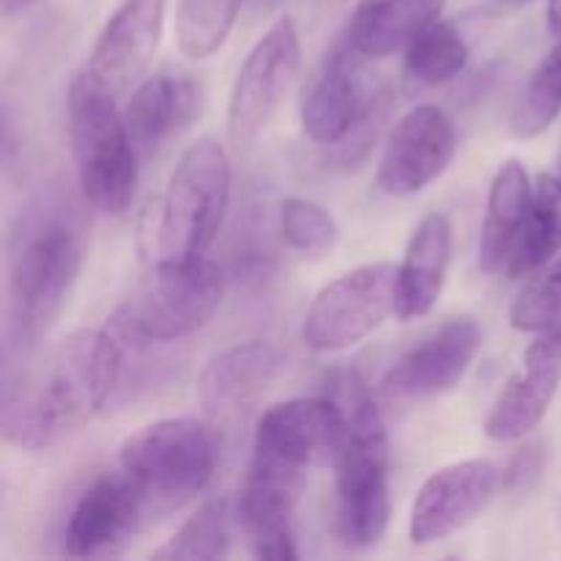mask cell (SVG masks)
I'll return each mask as SVG.
<instances>
[{"instance_id": "d6986e66", "label": "cell", "mask_w": 561, "mask_h": 561, "mask_svg": "<svg viewBox=\"0 0 561 561\" xmlns=\"http://www.w3.org/2000/svg\"><path fill=\"white\" fill-rule=\"evenodd\" d=\"M453 261V225L444 214H427L416 225L405 257L398 268V312L400 321L425 318L436 307L447 283Z\"/></svg>"}, {"instance_id": "30bf717a", "label": "cell", "mask_w": 561, "mask_h": 561, "mask_svg": "<svg viewBox=\"0 0 561 561\" xmlns=\"http://www.w3.org/2000/svg\"><path fill=\"white\" fill-rule=\"evenodd\" d=\"M301 64L296 22L279 16L247 53L228 102V135L239 151L255 146L277 115Z\"/></svg>"}, {"instance_id": "8992f818", "label": "cell", "mask_w": 561, "mask_h": 561, "mask_svg": "<svg viewBox=\"0 0 561 561\" xmlns=\"http://www.w3.org/2000/svg\"><path fill=\"white\" fill-rule=\"evenodd\" d=\"M219 433L206 420L173 416L140 427L121 444V469L131 477L148 507H179L201 496L219 466Z\"/></svg>"}, {"instance_id": "7402d4cb", "label": "cell", "mask_w": 561, "mask_h": 561, "mask_svg": "<svg viewBox=\"0 0 561 561\" xmlns=\"http://www.w3.org/2000/svg\"><path fill=\"white\" fill-rule=\"evenodd\" d=\"M531 190L535 186L529 184V173L518 159H507L493 175L480 236V268L485 274L507 268L529 214Z\"/></svg>"}, {"instance_id": "4316f807", "label": "cell", "mask_w": 561, "mask_h": 561, "mask_svg": "<svg viewBox=\"0 0 561 561\" xmlns=\"http://www.w3.org/2000/svg\"><path fill=\"white\" fill-rule=\"evenodd\" d=\"M561 113V38H557L546 58L537 64L526 82L520 102L513 115V129L518 137H537L559 118Z\"/></svg>"}, {"instance_id": "ba28073f", "label": "cell", "mask_w": 561, "mask_h": 561, "mask_svg": "<svg viewBox=\"0 0 561 561\" xmlns=\"http://www.w3.org/2000/svg\"><path fill=\"white\" fill-rule=\"evenodd\" d=\"M222 296V272L206 255L190 261L159 257L151 277L126 301L121 323L148 343H173L206 327Z\"/></svg>"}, {"instance_id": "83f0119b", "label": "cell", "mask_w": 561, "mask_h": 561, "mask_svg": "<svg viewBox=\"0 0 561 561\" xmlns=\"http://www.w3.org/2000/svg\"><path fill=\"white\" fill-rule=\"evenodd\" d=\"M279 233L290 250L307 257L327 255L340 239L332 214L310 197H285L279 203Z\"/></svg>"}, {"instance_id": "f1b7e54d", "label": "cell", "mask_w": 561, "mask_h": 561, "mask_svg": "<svg viewBox=\"0 0 561 561\" xmlns=\"http://www.w3.org/2000/svg\"><path fill=\"white\" fill-rule=\"evenodd\" d=\"M510 323L518 332L531 334L561 329V255L520 288L510 307Z\"/></svg>"}, {"instance_id": "3957f363", "label": "cell", "mask_w": 561, "mask_h": 561, "mask_svg": "<svg viewBox=\"0 0 561 561\" xmlns=\"http://www.w3.org/2000/svg\"><path fill=\"white\" fill-rule=\"evenodd\" d=\"M343 398L345 427L334 449L337 471V537L345 548L367 551L389 526V436L376 400L351 376Z\"/></svg>"}, {"instance_id": "d4e9b609", "label": "cell", "mask_w": 561, "mask_h": 561, "mask_svg": "<svg viewBox=\"0 0 561 561\" xmlns=\"http://www.w3.org/2000/svg\"><path fill=\"white\" fill-rule=\"evenodd\" d=\"M236 518H239V507L233 499H211L186 524H181V529L153 553V559L214 561L228 557Z\"/></svg>"}, {"instance_id": "4dcf8cb0", "label": "cell", "mask_w": 561, "mask_h": 561, "mask_svg": "<svg viewBox=\"0 0 561 561\" xmlns=\"http://www.w3.org/2000/svg\"><path fill=\"white\" fill-rule=\"evenodd\" d=\"M546 460L548 453L542 444L531 442L526 444V447H520L518 453L513 455L507 469H504V491L515 493V496H518V493L535 491L542 471H546Z\"/></svg>"}, {"instance_id": "484cf974", "label": "cell", "mask_w": 561, "mask_h": 561, "mask_svg": "<svg viewBox=\"0 0 561 561\" xmlns=\"http://www.w3.org/2000/svg\"><path fill=\"white\" fill-rule=\"evenodd\" d=\"M244 0H179L175 36L186 58L206 60L228 42Z\"/></svg>"}, {"instance_id": "7c38bea8", "label": "cell", "mask_w": 561, "mask_h": 561, "mask_svg": "<svg viewBox=\"0 0 561 561\" xmlns=\"http://www.w3.org/2000/svg\"><path fill=\"white\" fill-rule=\"evenodd\" d=\"M168 0H124L104 22L82 77L110 96L137 88L162 44Z\"/></svg>"}, {"instance_id": "d6a6232c", "label": "cell", "mask_w": 561, "mask_h": 561, "mask_svg": "<svg viewBox=\"0 0 561 561\" xmlns=\"http://www.w3.org/2000/svg\"><path fill=\"white\" fill-rule=\"evenodd\" d=\"M33 3H36V0H3V11L5 16H20L25 14Z\"/></svg>"}, {"instance_id": "ffe728a7", "label": "cell", "mask_w": 561, "mask_h": 561, "mask_svg": "<svg viewBox=\"0 0 561 561\" xmlns=\"http://www.w3.org/2000/svg\"><path fill=\"white\" fill-rule=\"evenodd\" d=\"M283 367V351L263 340H250L214 356L201 373L197 392L206 409L225 411L244 409L255 400Z\"/></svg>"}, {"instance_id": "ac0fdd59", "label": "cell", "mask_w": 561, "mask_h": 561, "mask_svg": "<svg viewBox=\"0 0 561 561\" xmlns=\"http://www.w3.org/2000/svg\"><path fill=\"white\" fill-rule=\"evenodd\" d=\"M201 113V88L195 77L164 69L146 77L124 110L126 129L140 159H151L164 142L179 137Z\"/></svg>"}, {"instance_id": "e0dca14e", "label": "cell", "mask_w": 561, "mask_h": 561, "mask_svg": "<svg viewBox=\"0 0 561 561\" xmlns=\"http://www.w3.org/2000/svg\"><path fill=\"white\" fill-rule=\"evenodd\" d=\"M362 60L365 55L343 38L312 77L301 102V126L316 146H334L370 102Z\"/></svg>"}, {"instance_id": "44dd1931", "label": "cell", "mask_w": 561, "mask_h": 561, "mask_svg": "<svg viewBox=\"0 0 561 561\" xmlns=\"http://www.w3.org/2000/svg\"><path fill=\"white\" fill-rule=\"evenodd\" d=\"M444 3L447 0H359L351 11L345 42L365 58H387L442 20Z\"/></svg>"}, {"instance_id": "4fadbf2b", "label": "cell", "mask_w": 561, "mask_h": 561, "mask_svg": "<svg viewBox=\"0 0 561 561\" xmlns=\"http://www.w3.org/2000/svg\"><path fill=\"white\" fill-rule=\"evenodd\" d=\"M458 148L455 124L436 104H416L392 126L378 162V186L392 197H414L449 168Z\"/></svg>"}, {"instance_id": "f546056e", "label": "cell", "mask_w": 561, "mask_h": 561, "mask_svg": "<svg viewBox=\"0 0 561 561\" xmlns=\"http://www.w3.org/2000/svg\"><path fill=\"white\" fill-rule=\"evenodd\" d=\"M394 113V93L392 88H378L373 91L370 102L362 110L359 118L351 124V129L340 137L334 146H329L327 162L334 164V168L351 170L356 164L365 162L370 157V151L376 148L378 137L387 129L389 118Z\"/></svg>"}, {"instance_id": "6da1fadb", "label": "cell", "mask_w": 561, "mask_h": 561, "mask_svg": "<svg viewBox=\"0 0 561 561\" xmlns=\"http://www.w3.org/2000/svg\"><path fill=\"white\" fill-rule=\"evenodd\" d=\"M85 250V217L64 190H42L16 211L5 247V359H27L58 321L80 279Z\"/></svg>"}, {"instance_id": "9c48e42d", "label": "cell", "mask_w": 561, "mask_h": 561, "mask_svg": "<svg viewBox=\"0 0 561 561\" xmlns=\"http://www.w3.org/2000/svg\"><path fill=\"white\" fill-rule=\"evenodd\" d=\"M398 312V268L367 263L318 290L301 321V343L321 354H334L370 337Z\"/></svg>"}, {"instance_id": "5bb4252c", "label": "cell", "mask_w": 561, "mask_h": 561, "mask_svg": "<svg viewBox=\"0 0 561 561\" xmlns=\"http://www.w3.org/2000/svg\"><path fill=\"white\" fill-rule=\"evenodd\" d=\"M148 499L124 469L102 474L80 493L64 531V551L77 559L118 553L137 535Z\"/></svg>"}, {"instance_id": "52a82bcc", "label": "cell", "mask_w": 561, "mask_h": 561, "mask_svg": "<svg viewBox=\"0 0 561 561\" xmlns=\"http://www.w3.org/2000/svg\"><path fill=\"white\" fill-rule=\"evenodd\" d=\"M233 168L225 146L201 137L175 162L159 203V257L190 261L206 255L228 214Z\"/></svg>"}, {"instance_id": "8fae6325", "label": "cell", "mask_w": 561, "mask_h": 561, "mask_svg": "<svg viewBox=\"0 0 561 561\" xmlns=\"http://www.w3.org/2000/svg\"><path fill=\"white\" fill-rule=\"evenodd\" d=\"M504 488V471L491 460H460L433 471L411 504L409 537L414 546H433L458 535Z\"/></svg>"}, {"instance_id": "1f68e13d", "label": "cell", "mask_w": 561, "mask_h": 561, "mask_svg": "<svg viewBox=\"0 0 561 561\" xmlns=\"http://www.w3.org/2000/svg\"><path fill=\"white\" fill-rule=\"evenodd\" d=\"M548 27L557 38H561V0H548Z\"/></svg>"}, {"instance_id": "277c9868", "label": "cell", "mask_w": 561, "mask_h": 561, "mask_svg": "<svg viewBox=\"0 0 561 561\" xmlns=\"http://www.w3.org/2000/svg\"><path fill=\"white\" fill-rule=\"evenodd\" d=\"M345 414L334 398H294L268 405L255 427L244 485L268 499L299 504L307 469L318 458H334Z\"/></svg>"}, {"instance_id": "603a6c76", "label": "cell", "mask_w": 561, "mask_h": 561, "mask_svg": "<svg viewBox=\"0 0 561 561\" xmlns=\"http://www.w3.org/2000/svg\"><path fill=\"white\" fill-rule=\"evenodd\" d=\"M471 44L458 22L436 20L405 47L403 91L405 96H420L444 82L455 80L466 69Z\"/></svg>"}, {"instance_id": "2e32d148", "label": "cell", "mask_w": 561, "mask_h": 561, "mask_svg": "<svg viewBox=\"0 0 561 561\" xmlns=\"http://www.w3.org/2000/svg\"><path fill=\"white\" fill-rule=\"evenodd\" d=\"M561 383V329L542 332L526 348L524 365L510 376L485 420V436L493 442H520L551 409Z\"/></svg>"}, {"instance_id": "9a60e30c", "label": "cell", "mask_w": 561, "mask_h": 561, "mask_svg": "<svg viewBox=\"0 0 561 561\" xmlns=\"http://www.w3.org/2000/svg\"><path fill=\"white\" fill-rule=\"evenodd\" d=\"M482 329L474 318H453L405 351L383 376V392L398 400H427L449 392L474 365Z\"/></svg>"}, {"instance_id": "7a4b0ae2", "label": "cell", "mask_w": 561, "mask_h": 561, "mask_svg": "<svg viewBox=\"0 0 561 561\" xmlns=\"http://www.w3.org/2000/svg\"><path fill=\"white\" fill-rule=\"evenodd\" d=\"M118 343L99 329H77L49 348L36 370L5 367L3 436L22 449L53 447L93 420L118 387Z\"/></svg>"}, {"instance_id": "836d02e7", "label": "cell", "mask_w": 561, "mask_h": 561, "mask_svg": "<svg viewBox=\"0 0 561 561\" xmlns=\"http://www.w3.org/2000/svg\"><path fill=\"white\" fill-rule=\"evenodd\" d=\"M502 3H507V5H524V3H529V0H502Z\"/></svg>"}, {"instance_id": "cb8c5ba5", "label": "cell", "mask_w": 561, "mask_h": 561, "mask_svg": "<svg viewBox=\"0 0 561 561\" xmlns=\"http://www.w3.org/2000/svg\"><path fill=\"white\" fill-rule=\"evenodd\" d=\"M561 255V179L542 173L531 190L524 230L510 255L507 277H529Z\"/></svg>"}, {"instance_id": "5b68a950", "label": "cell", "mask_w": 561, "mask_h": 561, "mask_svg": "<svg viewBox=\"0 0 561 561\" xmlns=\"http://www.w3.org/2000/svg\"><path fill=\"white\" fill-rule=\"evenodd\" d=\"M69 142L88 206L102 214H124L135 197L142 159L115 96L93 88L82 75L69 88Z\"/></svg>"}, {"instance_id": "e575fe53", "label": "cell", "mask_w": 561, "mask_h": 561, "mask_svg": "<svg viewBox=\"0 0 561 561\" xmlns=\"http://www.w3.org/2000/svg\"><path fill=\"white\" fill-rule=\"evenodd\" d=\"M261 3H263V5H266V9H272V5H277V3H279V0H261Z\"/></svg>"}]
</instances>
